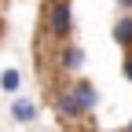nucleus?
<instances>
[{"mask_svg":"<svg viewBox=\"0 0 132 132\" xmlns=\"http://www.w3.org/2000/svg\"><path fill=\"white\" fill-rule=\"evenodd\" d=\"M44 29H48V37H55V40H66L73 33L70 0H48L44 4Z\"/></svg>","mask_w":132,"mask_h":132,"instance_id":"f257e3e1","label":"nucleus"},{"mask_svg":"<svg viewBox=\"0 0 132 132\" xmlns=\"http://www.w3.org/2000/svg\"><path fill=\"white\" fill-rule=\"evenodd\" d=\"M66 88H70L73 103H77L81 110H85V114H95V106H99V92H95V85H92L88 77H73Z\"/></svg>","mask_w":132,"mask_h":132,"instance_id":"f03ea898","label":"nucleus"},{"mask_svg":"<svg viewBox=\"0 0 132 132\" xmlns=\"http://www.w3.org/2000/svg\"><path fill=\"white\" fill-rule=\"evenodd\" d=\"M52 110L59 114V118L66 121V125H77L81 118H88L85 110H81L77 103H73V95H70V88H59L55 95H52Z\"/></svg>","mask_w":132,"mask_h":132,"instance_id":"7ed1b4c3","label":"nucleus"},{"mask_svg":"<svg viewBox=\"0 0 132 132\" xmlns=\"http://www.w3.org/2000/svg\"><path fill=\"white\" fill-rule=\"evenodd\" d=\"M81 66H85V52H81L77 44H62V48H59V70L70 73V77H77Z\"/></svg>","mask_w":132,"mask_h":132,"instance_id":"20e7f679","label":"nucleus"},{"mask_svg":"<svg viewBox=\"0 0 132 132\" xmlns=\"http://www.w3.org/2000/svg\"><path fill=\"white\" fill-rule=\"evenodd\" d=\"M110 37H114V44H118V48H125V52H132V15H128V11L121 15L118 22H114Z\"/></svg>","mask_w":132,"mask_h":132,"instance_id":"39448f33","label":"nucleus"},{"mask_svg":"<svg viewBox=\"0 0 132 132\" xmlns=\"http://www.w3.org/2000/svg\"><path fill=\"white\" fill-rule=\"evenodd\" d=\"M11 118L19 125H33L37 121V103H29V99H19V103L11 106Z\"/></svg>","mask_w":132,"mask_h":132,"instance_id":"423d86ee","label":"nucleus"},{"mask_svg":"<svg viewBox=\"0 0 132 132\" xmlns=\"http://www.w3.org/2000/svg\"><path fill=\"white\" fill-rule=\"evenodd\" d=\"M0 88H4V92H19L22 88V73L19 70H4V73H0Z\"/></svg>","mask_w":132,"mask_h":132,"instance_id":"0eeeda50","label":"nucleus"},{"mask_svg":"<svg viewBox=\"0 0 132 132\" xmlns=\"http://www.w3.org/2000/svg\"><path fill=\"white\" fill-rule=\"evenodd\" d=\"M121 70H125V81H132V52H125V59H121Z\"/></svg>","mask_w":132,"mask_h":132,"instance_id":"6e6552de","label":"nucleus"},{"mask_svg":"<svg viewBox=\"0 0 132 132\" xmlns=\"http://www.w3.org/2000/svg\"><path fill=\"white\" fill-rule=\"evenodd\" d=\"M118 4H121V7H125V11H132V0H118Z\"/></svg>","mask_w":132,"mask_h":132,"instance_id":"1a4fd4ad","label":"nucleus"},{"mask_svg":"<svg viewBox=\"0 0 132 132\" xmlns=\"http://www.w3.org/2000/svg\"><path fill=\"white\" fill-rule=\"evenodd\" d=\"M106 132H128V128H106Z\"/></svg>","mask_w":132,"mask_h":132,"instance_id":"9d476101","label":"nucleus"},{"mask_svg":"<svg viewBox=\"0 0 132 132\" xmlns=\"http://www.w3.org/2000/svg\"><path fill=\"white\" fill-rule=\"evenodd\" d=\"M128 132H132V121H128Z\"/></svg>","mask_w":132,"mask_h":132,"instance_id":"9b49d317","label":"nucleus"}]
</instances>
